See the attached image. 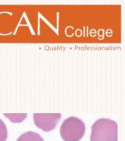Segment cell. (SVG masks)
Segmentation results:
<instances>
[{
	"mask_svg": "<svg viewBox=\"0 0 125 141\" xmlns=\"http://www.w3.org/2000/svg\"><path fill=\"white\" fill-rule=\"evenodd\" d=\"M118 125L109 118H100L91 126L90 141H117Z\"/></svg>",
	"mask_w": 125,
	"mask_h": 141,
	"instance_id": "cell-1",
	"label": "cell"
},
{
	"mask_svg": "<svg viewBox=\"0 0 125 141\" xmlns=\"http://www.w3.org/2000/svg\"><path fill=\"white\" fill-rule=\"evenodd\" d=\"M85 132V124L76 117L65 119L60 128V135L64 141H80Z\"/></svg>",
	"mask_w": 125,
	"mask_h": 141,
	"instance_id": "cell-2",
	"label": "cell"
},
{
	"mask_svg": "<svg viewBox=\"0 0 125 141\" xmlns=\"http://www.w3.org/2000/svg\"><path fill=\"white\" fill-rule=\"evenodd\" d=\"M33 118L37 127L44 132H50L56 127L62 115L60 113H34Z\"/></svg>",
	"mask_w": 125,
	"mask_h": 141,
	"instance_id": "cell-3",
	"label": "cell"
},
{
	"mask_svg": "<svg viewBox=\"0 0 125 141\" xmlns=\"http://www.w3.org/2000/svg\"><path fill=\"white\" fill-rule=\"evenodd\" d=\"M16 141H44V140L38 133L27 132L20 135Z\"/></svg>",
	"mask_w": 125,
	"mask_h": 141,
	"instance_id": "cell-4",
	"label": "cell"
},
{
	"mask_svg": "<svg viewBox=\"0 0 125 141\" xmlns=\"http://www.w3.org/2000/svg\"><path fill=\"white\" fill-rule=\"evenodd\" d=\"M4 115L14 124L21 123L27 117L26 113H4Z\"/></svg>",
	"mask_w": 125,
	"mask_h": 141,
	"instance_id": "cell-5",
	"label": "cell"
},
{
	"mask_svg": "<svg viewBox=\"0 0 125 141\" xmlns=\"http://www.w3.org/2000/svg\"><path fill=\"white\" fill-rule=\"evenodd\" d=\"M8 132L7 129L2 120L0 119V141H6L7 138Z\"/></svg>",
	"mask_w": 125,
	"mask_h": 141,
	"instance_id": "cell-6",
	"label": "cell"
}]
</instances>
